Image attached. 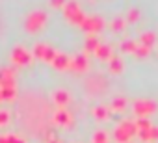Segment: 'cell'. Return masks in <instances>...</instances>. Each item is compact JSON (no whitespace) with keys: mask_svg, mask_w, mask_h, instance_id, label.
<instances>
[{"mask_svg":"<svg viewBox=\"0 0 158 143\" xmlns=\"http://www.w3.org/2000/svg\"><path fill=\"white\" fill-rule=\"evenodd\" d=\"M6 119H8V115H6L4 112H0V125H2V123H6Z\"/></svg>","mask_w":158,"mask_h":143,"instance_id":"6da1fadb","label":"cell"}]
</instances>
